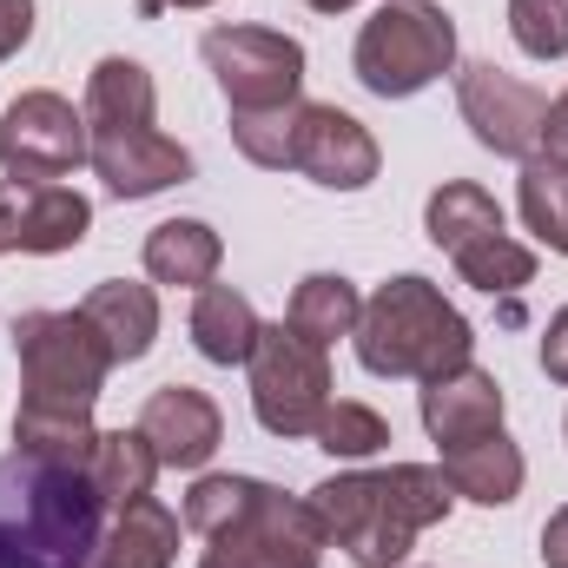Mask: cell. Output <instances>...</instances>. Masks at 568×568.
<instances>
[{"mask_svg": "<svg viewBox=\"0 0 568 568\" xmlns=\"http://www.w3.org/2000/svg\"><path fill=\"white\" fill-rule=\"evenodd\" d=\"M304 503L324 523V542H337L357 568H397L410 542L449 516L456 489L429 463H390V469H344L317 483Z\"/></svg>", "mask_w": 568, "mask_h": 568, "instance_id": "1", "label": "cell"}, {"mask_svg": "<svg viewBox=\"0 0 568 568\" xmlns=\"http://www.w3.org/2000/svg\"><path fill=\"white\" fill-rule=\"evenodd\" d=\"M106 536V503L87 469H53L40 456H0V568H93Z\"/></svg>", "mask_w": 568, "mask_h": 568, "instance_id": "2", "label": "cell"}, {"mask_svg": "<svg viewBox=\"0 0 568 568\" xmlns=\"http://www.w3.org/2000/svg\"><path fill=\"white\" fill-rule=\"evenodd\" d=\"M351 337H357V364L371 377H424V384L469 364V351H476L469 317L417 272L377 284L364 297V317Z\"/></svg>", "mask_w": 568, "mask_h": 568, "instance_id": "3", "label": "cell"}, {"mask_svg": "<svg viewBox=\"0 0 568 568\" xmlns=\"http://www.w3.org/2000/svg\"><path fill=\"white\" fill-rule=\"evenodd\" d=\"M20 357V404L33 410H93L106 390V344L80 311H27L13 324Z\"/></svg>", "mask_w": 568, "mask_h": 568, "instance_id": "4", "label": "cell"}, {"mask_svg": "<svg viewBox=\"0 0 568 568\" xmlns=\"http://www.w3.org/2000/svg\"><path fill=\"white\" fill-rule=\"evenodd\" d=\"M351 67L364 80V93L410 100V93H424L429 80H443L456 67V27L429 0H384L357 33Z\"/></svg>", "mask_w": 568, "mask_h": 568, "instance_id": "5", "label": "cell"}, {"mask_svg": "<svg viewBox=\"0 0 568 568\" xmlns=\"http://www.w3.org/2000/svg\"><path fill=\"white\" fill-rule=\"evenodd\" d=\"M317 556H324V523L311 516V503L252 483L245 509L205 536L199 568H317Z\"/></svg>", "mask_w": 568, "mask_h": 568, "instance_id": "6", "label": "cell"}, {"mask_svg": "<svg viewBox=\"0 0 568 568\" xmlns=\"http://www.w3.org/2000/svg\"><path fill=\"white\" fill-rule=\"evenodd\" d=\"M252 410L272 436H311L317 417L331 410V364L311 337H297L291 324H265L252 357Z\"/></svg>", "mask_w": 568, "mask_h": 568, "instance_id": "7", "label": "cell"}, {"mask_svg": "<svg viewBox=\"0 0 568 568\" xmlns=\"http://www.w3.org/2000/svg\"><path fill=\"white\" fill-rule=\"evenodd\" d=\"M205 67H212L232 113L291 106L297 87H304V47L278 27H212L205 33Z\"/></svg>", "mask_w": 568, "mask_h": 568, "instance_id": "8", "label": "cell"}, {"mask_svg": "<svg viewBox=\"0 0 568 568\" xmlns=\"http://www.w3.org/2000/svg\"><path fill=\"white\" fill-rule=\"evenodd\" d=\"M0 165L7 179L53 185L73 165H87V113L60 93H20L0 113Z\"/></svg>", "mask_w": 568, "mask_h": 568, "instance_id": "9", "label": "cell"}, {"mask_svg": "<svg viewBox=\"0 0 568 568\" xmlns=\"http://www.w3.org/2000/svg\"><path fill=\"white\" fill-rule=\"evenodd\" d=\"M456 106H463L476 145H489V152H503V159H529V152L542 145V113H549V100H542L529 80L503 73L496 60H476V67L456 73Z\"/></svg>", "mask_w": 568, "mask_h": 568, "instance_id": "10", "label": "cell"}, {"mask_svg": "<svg viewBox=\"0 0 568 568\" xmlns=\"http://www.w3.org/2000/svg\"><path fill=\"white\" fill-rule=\"evenodd\" d=\"M291 172H304L311 185H331V192H364V185L377 179V140H371L364 120H351L344 106L297 100Z\"/></svg>", "mask_w": 568, "mask_h": 568, "instance_id": "11", "label": "cell"}, {"mask_svg": "<svg viewBox=\"0 0 568 568\" xmlns=\"http://www.w3.org/2000/svg\"><path fill=\"white\" fill-rule=\"evenodd\" d=\"M93 232V205L73 185H33V179H0V258L7 252H73Z\"/></svg>", "mask_w": 568, "mask_h": 568, "instance_id": "12", "label": "cell"}, {"mask_svg": "<svg viewBox=\"0 0 568 568\" xmlns=\"http://www.w3.org/2000/svg\"><path fill=\"white\" fill-rule=\"evenodd\" d=\"M87 165L106 179L113 199H152L192 179V152L159 126H87Z\"/></svg>", "mask_w": 568, "mask_h": 568, "instance_id": "13", "label": "cell"}, {"mask_svg": "<svg viewBox=\"0 0 568 568\" xmlns=\"http://www.w3.org/2000/svg\"><path fill=\"white\" fill-rule=\"evenodd\" d=\"M140 429L159 456V469H205L225 443V417L205 390L192 384H159L140 410Z\"/></svg>", "mask_w": 568, "mask_h": 568, "instance_id": "14", "label": "cell"}, {"mask_svg": "<svg viewBox=\"0 0 568 568\" xmlns=\"http://www.w3.org/2000/svg\"><path fill=\"white\" fill-rule=\"evenodd\" d=\"M424 429L449 449V443H469L483 429H503V384L476 364H456L443 377L424 384Z\"/></svg>", "mask_w": 568, "mask_h": 568, "instance_id": "15", "label": "cell"}, {"mask_svg": "<svg viewBox=\"0 0 568 568\" xmlns=\"http://www.w3.org/2000/svg\"><path fill=\"white\" fill-rule=\"evenodd\" d=\"M80 317L100 331V344H106L113 364H140L145 351H152V337H159V297H152V284H133V278L93 284L87 304H80Z\"/></svg>", "mask_w": 568, "mask_h": 568, "instance_id": "16", "label": "cell"}, {"mask_svg": "<svg viewBox=\"0 0 568 568\" xmlns=\"http://www.w3.org/2000/svg\"><path fill=\"white\" fill-rule=\"evenodd\" d=\"M443 476H449L456 496H469V503H483V509H503V503H516L529 463H523V449H516L503 429H483V436L443 449Z\"/></svg>", "mask_w": 568, "mask_h": 568, "instance_id": "17", "label": "cell"}, {"mask_svg": "<svg viewBox=\"0 0 568 568\" xmlns=\"http://www.w3.org/2000/svg\"><path fill=\"white\" fill-rule=\"evenodd\" d=\"M179 556V516L165 509V503H126L120 516H113V529L100 536V549H93V568H172Z\"/></svg>", "mask_w": 568, "mask_h": 568, "instance_id": "18", "label": "cell"}, {"mask_svg": "<svg viewBox=\"0 0 568 568\" xmlns=\"http://www.w3.org/2000/svg\"><path fill=\"white\" fill-rule=\"evenodd\" d=\"M219 258H225V245H219V232L205 219H165V225L145 232V278L152 284L199 291V284L219 278Z\"/></svg>", "mask_w": 568, "mask_h": 568, "instance_id": "19", "label": "cell"}, {"mask_svg": "<svg viewBox=\"0 0 568 568\" xmlns=\"http://www.w3.org/2000/svg\"><path fill=\"white\" fill-rule=\"evenodd\" d=\"M258 311H252V297L245 291H232V284H199V297H192V344H199V357H212V364H245L252 357V344H258Z\"/></svg>", "mask_w": 568, "mask_h": 568, "instance_id": "20", "label": "cell"}, {"mask_svg": "<svg viewBox=\"0 0 568 568\" xmlns=\"http://www.w3.org/2000/svg\"><path fill=\"white\" fill-rule=\"evenodd\" d=\"M87 483L100 489V503H113V509H126V503H140L152 496V483H159V456H152V443H145V429H100V443H93V463H87Z\"/></svg>", "mask_w": 568, "mask_h": 568, "instance_id": "21", "label": "cell"}, {"mask_svg": "<svg viewBox=\"0 0 568 568\" xmlns=\"http://www.w3.org/2000/svg\"><path fill=\"white\" fill-rule=\"evenodd\" d=\"M357 317H364V297H357V284L337 278V272H311V278H297L291 311H284V324H291L297 337H311L317 351H331L337 337H351Z\"/></svg>", "mask_w": 568, "mask_h": 568, "instance_id": "22", "label": "cell"}, {"mask_svg": "<svg viewBox=\"0 0 568 568\" xmlns=\"http://www.w3.org/2000/svg\"><path fill=\"white\" fill-rule=\"evenodd\" d=\"M152 106H159V93H152V73L140 60L106 53L87 73V100H80L87 126H152Z\"/></svg>", "mask_w": 568, "mask_h": 568, "instance_id": "23", "label": "cell"}, {"mask_svg": "<svg viewBox=\"0 0 568 568\" xmlns=\"http://www.w3.org/2000/svg\"><path fill=\"white\" fill-rule=\"evenodd\" d=\"M424 232H429L436 252H463V245L503 232V205H496L476 179H443L424 205Z\"/></svg>", "mask_w": 568, "mask_h": 568, "instance_id": "24", "label": "cell"}, {"mask_svg": "<svg viewBox=\"0 0 568 568\" xmlns=\"http://www.w3.org/2000/svg\"><path fill=\"white\" fill-rule=\"evenodd\" d=\"M93 443H100L93 410H33V404L13 410V449L20 456H40L53 469H87Z\"/></svg>", "mask_w": 568, "mask_h": 568, "instance_id": "25", "label": "cell"}, {"mask_svg": "<svg viewBox=\"0 0 568 568\" xmlns=\"http://www.w3.org/2000/svg\"><path fill=\"white\" fill-rule=\"evenodd\" d=\"M523 219H529V232L549 252L568 258V165L562 159H542V152L523 159Z\"/></svg>", "mask_w": 568, "mask_h": 568, "instance_id": "26", "label": "cell"}, {"mask_svg": "<svg viewBox=\"0 0 568 568\" xmlns=\"http://www.w3.org/2000/svg\"><path fill=\"white\" fill-rule=\"evenodd\" d=\"M449 265L463 272V284H476V291H489V297H496V291H523V284L536 278V252L516 245L509 232H489V239L449 252Z\"/></svg>", "mask_w": 568, "mask_h": 568, "instance_id": "27", "label": "cell"}, {"mask_svg": "<svg viewBox=\"0 0 568 568\" xmlns=\"http://www.w3.org/2000/svg\"><path fill=\"white\" fill-rule=\"evenodd\" d=\"M317 449H331V456H344V463H364V456H377V449H390V424L371 410V404H351V397H337L324 417H317Z\"/></svg>", "mask_w": 568, "mask_h": 568, "instance_id": "28", "label": "cell"}, {"mask_svg": "<svg viewBox=\"0 0 568 568\" xmlns=\"http://www.w3.org/2000/svg\"><path fill=\"white\" fill-rule=\"evenodd\" d=\"M291 133H297V100L272 113H232V145L265 172H291Z\"/></svg>", "mask_w": 568, "mask_h": 568, "instance_id": "29", "label": "cell"}, {"mask_svg": "<svg viewBox=\"0 0 568 568\" xmlns=\"http://www.w3.org/2000/svg\"><path fill=\"white\" fill-rule=\"evenodd\" d=\"M509 40L529 60H562L568 53V0H509Z\"/></svg>", "mask_w": 568, "mask_h": 568, "instance_id": "30", "label": "cell"}, {"mask_svg": "<svg viewBox=\"0 0 568 568\" xmlns=\"http://www.w3.org/2000/svg\"><path fill=\"white\" fill-rule=\"evenodd\" d=\"M33 40V0H0V60H13Z\"/></svg>", "mask_w": 568, "mask_h": 568, "instance_id": "31", "label": "cell"}, {"mask_svg": "<svg viewBox=\"0 0 568 568\" xmlns=\"http://www.w3.org/2000/svg\"><path fill=\"white\" fill-rule=\"evenodd\" d=\"M542 371H549L556 384H568V304L549 317V331H542Z\"/></svg>", "mask_w": 568, "mask_h": 568, "instance_id": "32", "label": "cell"}, {"mask_svg": "<svg viewBox=\"0 0 568 568\" xmlns=\"http://www.w3.org/2000/svg\"><path fill=\"white\" fill-rule=\"evenodd\" d=\"M536 152L568 165V93L562 100H549V113H542V145H536Z\"/></svg>", "mask_w": 568, "mask_h": 568, "instance_id": "33", "label": "cell"}, {"mask_svg": "<svg viewBox=\"0 0 568 568\" xmlns=\"http://www.w3.org/2000/svg\"><path fill=\"white\" fill-rule=\"evenodd\" d=\"M542 562L549 568H568V503L542 523Z\"/></svg>", "mask_w": 568, "mask_h": 568, "instance_id": "34", "label": "cell"}, {"mask_svg": "<svg viewBox=\"0 0 568 568\" xmlns=\"http://www.w3.org/2000/svg\"><path fill=\"white\" fill-rule=\"evenodd\" d=\"M304 7H317V13H344V7H357V0H304Z\"/></svg>", "mask_w": 568, "mask_h": 568, "instance_id": "35", "label": "cell"}, {"mask_svg": "<svg viewBox=\"0 0 568 568\" xmlns=\"http://www.w3.org/2000/svg\"><path fill=\"white\" fill-rule=\"evenodd\" d=\"M159 7H212V0H145V13H159Z\"/></svg>", "mask_w": 568, "mask_h": 568, "instance_id": "36", "label": "cell"}]
</instances>
